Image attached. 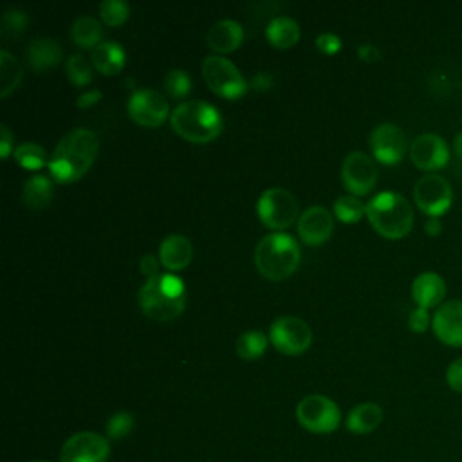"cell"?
Returning a JSON list of instances; mask_svg holds the SVG:
<instances>
[{
  "label": "cell",
  "instance_id": "cell-1",
  "mask_svg": "<svg viewBox=\"0 0 462 462\" xmlns=\"http://www.w3.org/2000/svg\"><path fill=\"white\" fill-rule=\"evenodd\" d=\"M99 150L97 135L83 126L69 130L49 157V171L58 182H72L87 173Z\"/></svg>",
  "mask_w": 462,
  "mask_h": 462
},
{
  "label": "cell",
  "instance_id": "cell-2",
  "mask_svg": "<svg viewBox=\"0 0 462 462\" xmlns=\"http://www.w3.org/2000/svg\"><path fill=\"white\" fill-rule=\"evenodd\" d=\"M141 310L159 321L175 319L186 307L184 285L173 274H157L146 278L137 292Z\"/></svg>",
  "mask_w": 462,
  "mask_h": 462
},
{
  "label": "cell",
  "instance_id": "cell-3",
  "mask_svg": "<svg viewBox=\"0 0 462 462\" xmlns=\"http://www.w3.org/2000/svg\"><path fill=\"white\" fill-rule=\"evenodd\" d=\"M171 128L191 143H208L222 130L220 112L208 101H180L170 114Z\"/></svg>",
  "mask_w": 462,
  "mask_h": 462
},
{
  "label": "cell",
  "instance_id": "cell-4",
  "mask_svg": "<svg viewBox=\"0 0 462 462\" xmlns=\"http://www.w3.org/2000/svg\"><path fill=\"white\" fill-rule=\"evenodd\" d=\"M300 256L298 242L282 231L262 236L254 247L256 269L269 280L291 276L300 263Z\"/></svg>",
  "mask_w": 462,
  "mask_h": 462
},
{
  "label": "cell",
  "instance_id": "cell-5",
  "mask_svg": "<svg viewBox=\"0 0 462 462\" xmlns=\"http://www.w3.org/2000/svg\"><path fill=\"white\" fill-rule=\"evenodd\" d=\"M366 217L372 227L386 238H402L413 226L410 202L393 191H383L372 197L366 202Z\"/></svg>",
  "mask_w": 462,
  "mask_h": 462
},
{
  "label": "cell",
  "instance_id": "cell-6",
  "mask_svg": "<svg viewBox=\"0 0 462 462\" xmlns=\"http://www.w3.org/2000/svg\"><path fill=\"white\" fill-rule=\"evenodd\" d=\"M202 76L208 87L222 97H240L247 88L238 67L220 54H209L202 60Z\"/></svg>",
  "mask_w": 462,
  "mask_h": 462
},
{
  "label": "cell",
  "instance_id": "cell-7",
  "mask_svg": "<svg viewBox=\"0 0 462 462\" xmlns=\"http://www.w3.org/2000/svg\"><path fill=\"white\" fill-rule=\"evenodd\" d=\"M260 220L271 229H285L298 217V200L285 188H267L256 202Z\"/></svg>",
  "mask_w": 462,
  "mask_h": 462
},
{
  "label": "cell",
  "instance_id": "cell-8",
  "mask_svg": "<svg viewBox=\"0 0 462 462\" xmlns=\"http://www.w3.org/2000/svg\"><path fill=\"white\" fill-rule=\"evenodd\" d=\"M298 422L312 433H330L339 426L341 411L327 395L312 393L303 397L296 406Z\"/></svg>",
  "mask_w": 462,
  "mask_h": 462
},
{
  "label": "cell",
  "instance_id": "cell-9",
  "mask_svg": "<svg viewBox=\"0 0 462 462\" xmlns=\"http://www.w3.org/2000/svg\"><path fill=\"white\" fill-rule=\"evenodd\" d=\"M413 200L417 208L428 217L444 215L453 200L451 184L437 173L422 175L413 188Z\"/></svg>",
  "mask_w": 462,
  "mask_h": 462
},
{
  "label": "cell",
  "instance_id": "cell-10",
  "mask_svg": "<svg viewBox=\"0 0 462 462\" xmlns=\"http://www.w3.org/2000/svg\"><path fill=\"white\" fill-rule=\"evenodd\" d=\"M271 343L283 354H301L312 341L310 327L298 316H280L269 327Z\"/></svg>",
  "mask_w": 462,
  "mask_h": 462
},
{
  "label": "cell",
  "instance_id": "cell-11",
  "mask_svg": "<svg viewBox=\"0 0 462 462\" xmlns=\"http://www.w3.org/2000/svg\"><path fill=\"white\" fill-rule=\"evenodd\" d=\"M128 116L143 126H159L170 116L166 97L153 88H137L126 101Z\"/></svg>",
  "mask_w": 462,
  "mask_h": 462
},
{
  "label": "cell",
  "instance_id": "cell-12",
  "mask_svg": "<svg viewBox=\"0 0 462 462\" xmlns=\"http://www.w3.org/2000/svg\"><path fill=\"white\" fill-rule=\"evenodd\" d=\"M110 446L96 431H79L65 440L60 451V462H106Z\"/></svg>",
  "mask_w": 462,
  "mask_h": 462
},
{
  "label": "cell",
  "instance_id": "cell-13",
  "mask_svg": "<svg viewBox=\"0 0 462 462\" xmlns=\"http://www.w3.org/2000/svg\"><path fill=\"white\" fill-rule=\"evenodd\" d=\"M341 180L352 195H366L377 182V168L365 152H350L341 164Z\"/></svg>",
  "mask_w": 462,
  "mask_h": 462
},
{
  "label": "cell",
  "instance_id": "cell-14",
  "mask_svg": "<svg viewBox=\"0 0 462 462\" xmlns=\"http://www.w3.org/2000/svg\"><path fill=\"white\" fill-rule=\"evenodd\" d=\"M408 148L404 132L393 123H381L370 132V150L383 164H397Z\"/></svg>",
  "mask_w": 462,
  "mask_h": 462
},
{
  "label": "cell",
  "instance_id": "cell-15",
  "mask_svg": "<svg viewBox=\"0 0 462 462\" xmlns=\"http://www.w3.org/2000/svg\"><path fill=\"white\" fill-rule=\"evenodd\" d=\"M410 159L422 171H437L449 161V148L437 134H420L410 144Z\"/></svg>",
  "mask_w": 462,
  "mask_h": 462
},
{
  "label": "cell",
  "instance_id": "cell-16",
  "mask_svg": "<svg viewBox=\"0 0 462 462\" xmlns=\"http://www.w3.org/2000/svg\"><path fill=\"white\" fill-rule=\"evenodd\" d=\"M433 332L448 346H462V300L442 303L431 319Z\"/></svg>",
  "mask_w": 462,
  "mask_h": 462
},
{
  "label": "cell",
  "instance_id": "cell-17",
  "mask_svg": "<svg viewBox=\"0 0 462 462\" xmlns=\"http://www.w3.org/2000/svg\"><path fill=\"white\" fill-rule=\"evenodd\" d=\"M334 229L332 213L325 206H309L298 217V235L309 245L323 244Z\"/></svg>",
  "mask_w": 462,
  "mask_h": 462
},
{
  "label": "cell",
  "instance_id": "cell-18",
  "mask_svg": "<svg viewBox=\"0 0 462 462\" xmlns=\"http://www.w3.org/2000/svg\"><path fill=\"white\" fill-rule=\"evenodd\" d=\"M446 296V283L440 274L433 271L420 273L411 282V298L417 303V307L430 309L437 307Z\"/></svg>",
  "mask_w": 462,
  "mask_h": 462
},
{
  "label": "cell",
  "instance_id": "cell-19",
  "mask_svg": "<svg viewBox=\"0 0 462 462\" xmlns=\"http://www.w3.org/2000/svg\"><path fill=\"white\" fill-rule=\"evenodd\" d=\"M61 54H63L61 45L54 38H47V36L34 38L25 49V60L31 65V69L36 72H45L56 67L58 61L61 60Z\"/></svg>",
  "mask_w": 462,
  "mask_h": 462
},
{
  "label": "cell",
  "instance_id": "cell-20",
  "mask_svg": "<svg viewBox=\"0 0 462 462\" xmlns=\"http://www.w3.org/2000/svg\"><path fill=\"white\" fill-rule=\"evenodd\" d=\"M244 40V27L233 18H222L215 22L208 32L206 42L217 52L235 51Z\"/></svg>",
  "mask_w": 462,
  "mask_h": 462
},
{
  "label": "cell",
  "instance_id": "cell-21",
  "mask_svg": "<svg viewBox=\"0 0 462 462\" xmlns=\"http://www.w3.org/2000/svg\"><path fill=\"white\" fill-rule=\"evenodd\" d=\"M193 249L188 236L171 233L159 244V260L170 271L184 269L191 260Z\"/></svg>",
  "mask_w": 462,
  "mask_h": 462
},
{
  "label": "cell",
  "instance_id": "cell-22",
  "mask_svg": "<svg viewBox=\"0 0 462 462\" xmlns=\"http://www.w3.org/2000/svg\"><path fill=\"white\" fill-rule=\"evenodd\" d=\"M52 195H54V184L51 177L43 173H32L23 180L22 200L25 202V206L32 209H42L49 206V202L52 200Z\"/></svg>",
  "mask_w": 462,
  "mask_h": 462
},
{
  "label": "cell",
  "instance_id": "cell-23",
  "mask_svg": "<svg viewBox=\"0 0 462 462\" xmlns=\"http://www.w3.org/2000/svg\"><path fill=\"white\" fill-rule=\"evenodd\" d=\"M92 65L103 74H116L125 63V51L114 40H103L90 51Z\"/></svg>",
  "mask_w": 462,
  "mask_h": 462
},
{
  "label": "cell",
  "instance_id": "cell-24",
  "mask_svg": "<svg viewBox=\"0 0 462 462\" xmlns=\"http://www.w3.org/2000/svg\"><path fill=\"white\" fill-rule=\"evenodd\" d=\"M383 420V410L375 402H361L354 406L346 417V428L352 433L365 435L374 431Z\"/></svg>",
  "mask_w": 462,
  "mask_h": 462
},
{
  "label": "cell",
  "instance_id": "cell-25",
  "mask_svg": "<svg viewBox=\"0 0 462 462\" xmlns=\"http://www.w3.org/2000/svg\"><path fill=\"white\" fill-rule=\"evenodd\" d=\"M265 36L274 47L285 49L300 40V25L296 23L294 18L280 14L269 20L265 27Z\"/></svg>",
  "mask_w": 462,
  "mask_h": 462
},
{
  "label": "cell",
  "instance_id": "cell-26",
  "mask_svg": "<svg viewBox=\"0 0 462 462\" xmlns=\"http://www.w3.org/2000/svg\"><path fill=\"white\" fill-rule=\"evenodd\" d=\"M103 29L97 18L90 14H79L72 25H70V38L76 45L85 49H94L97 43H101Z\"/></svg>",
  "mask_w": 462,
  "mask_h": 462
},
{
  "label": "cell",
  "instance_id": "cell-27",
  "mask_svg": "<svg viewBox=\"0 0 462 462\" xmlns=\"http://www.w3.org/2000/svg\"><path fill=\"white\" fill-rule=\"evenodd\" d=\"M22 79V67L18 60L5 49L0 51V96H9Z\"/></svg>",
  "mask_w": 462,
  "mask_h": 462
},
{
  "label": "cell",
  "instance_id": "cell-28",
  "mask_svg": "<svg viewBox=\"0 0 462 462\" xmlns=\"http://www.w3.org/2000/svg\"><path fill=\"white\" fill-rule=\"evenodd\" d=\"M235 348H236V354L242 359L253 361V359L260 357L265 352V348H267V336L262 330H258V328L245 330V332H242L236 337Z\"/></svg>",
  "mask_w": 462,
  "mask_h": 462
},
{
  "label": "cell",
  "instance_id": "cell-29",
  "mask_svg": "<svg viewBox=\"0 0 462 462\" xmlns=\"http://www.w3.org/2000/svg\"><path fill=\"white\" fill-rule=\"evenodd\" d=\"M13 155H14V159H16L23 168H29V170H38V168H42L43 164H49V157H47L43 146L38 144V143H34V141H27V143L18 144V146L13 150Z\"/></svg>",
  "mask_w": 462,
  "mask_h": 462
},
{
  "label": "cell",
  "instance_id": "cell-30",
  "mask_svg": "<svg viewBox=\"0 0 462 462\" xmlns=\"http://www.w3.org/2000/svg\"><path fill=\"white\" fill-rule=\"evenodd\" d=\"M65 70H67L69 81L76 87H85L87 83L92 81V76H94L90 61L81 52H74L67 58Z\"/></svg>",
  "mask_w": 462,
  "mask_h": 462
},
{
  "label": "cell",
  "instance_id": "cell-31",
  "mask_svg": "<svg viewBox=\"0 0 462 462\" xmlns=\"http://www.w3.org/2000/svg\"><path fill=\"white\" fill-rule=\"evenodd\" d=\"M363 213H366V206L356 195H341L334 202V215L341 222H357Z\"/></svg>",
  "mask_w": 462,
  "mask_h": 462
},
{
  "label": "cell",
  "instance_id": "cell-32",
  "mask_svg": "<svg viewBox=\"0 0 462 462\" xmlns=\"http://www.w3.org/2000/svg\"><path fill=\"white\" fill-rule=\"evenodd\" d=\"M27 14L22 9L16 7H9L2 13L0 18V32L4 38H13L18 36L20 32H23L25 25H27Z\"/></svg>",
  "mask_w": 462,
  "mask_h": 462
},
{
  "label": "cell",
  "instance_id": "cell-33",
  "mask_svg": "<svg viewBox=\"0 0 462 462\" xmlns=\"http://www.w3.org/2000/svg\"><path fill=\"white\" fill-rule=\"evenodd\" d=\"M164 88L173 97H184L191 90V78L182 69H170L164 76Z\"/></svg>",
  "mask_w": 462,
  "mask_h": 462
},
{
  "label": "cell",
  "instance_id": "cell-34",
  "mask_svg": "<svg viewBox=\"0 0 462 462\" xmlns=\"http://www.w3.org/2000/svg\"><path fill=\"white\" fill-rule=\"evenodd\" d=\"M97 9L103 22L108 25H119L130 14V7L125 0H103Z\"/></svg>",
  "mask_w": 462,
  "mask_h": 462
},
{
  "label": "cell",
  "instance_id": "cell-35",
  "mask_svg": "<svg viewBox=\"0 0 462 462\" xmlns=\"http://www.w3.org/2000/svg\"><path fill=\"white\" fill-rule=\"evenodd\" d=\"M134 428V417L128 411H117L114 413L106 422V433L110 439H123L126 437Z\"/></svg>",
  "mask_w": 462,
  "mask_h": 462
},
{
  "label": "cell",
  "instance_id": "cell-36",
  "mask_svg": "<svg viewBox=\"0 0 462 462\" xmlns=\"http://www.w3.org/2000/svg\"><path fill=\"white\" fill-rule=\"evenodd\" d=\"M446 381L451 390L462 393V357L455 359L446 370Z\"/></svg>",
  "mask_w": 462,
  "mask_h": 462
},
{
  "label": "cell",
  "instance_id": "cell-37",
  "mask_svg": "<svg viewBox=\"0 0 462 462\" xmlns=\"http://www.w3.org/2000/svg\"><path fill=\"white\" fill-rule=\"evenodd\" d=\"M430 325V316H428V309H422V307H417L410 312V318H408V327L413 330V332H424Z\"/></svg>",
  "mask_w": 462,
  "mask_h": 462
},
{
  "label": "cell",
  "instance_id": "cell-38",
  "mask_svg": "<svg viewBox=\"0 0 462 462\" xmlns=\"http://www.w3.org/2000/svg\"><path fill=\"white\" fill-rule=\"evenodd\" d=\"M316 47L325 54H334L341 47V40L332 32H321L316 38Z\"/></svg>",
  "mask_w": 462,
  "mask_h": 462
},
{
  "label": "cell",
  "instance_id": "cell-39",
  "mask_svg": "<svg viewBox=\"0 0 462 462\" xmlns=\"http://www.w3.org/2000/svg\"><path fill=\"white\" fill-rule=\"evenodd\" d=\"M139 267H141V273L146 274V278H153L159 273V262L153 254H143L141 260H139Z\"/></svg>",
  "mask_w": 462,
  "mask_h": 462
},
{
  "label": "cell",
  "instance_id": "cell-40",
  "mask_svg": "<svg viewBox=\"0 0 462 462\" xmlns=\"http://www.w3.org/2000/svg\"><path fill=\"white\" fill-rule=\"evenodd\" d=\"M13 148V135L5 125H0V153L5 159Z\"/></svg>",
  "mask_w": 462,
  "mask_h": 462
},
{
  "label": "cell",
  "instance_id": "cell-41",
  "mask_svg": "<svg viewBox=\"0 0 462 462\" xmlns=\"http://www.w3.org/2000/svg\"><path fill=\"white\" fill-rule=\"evenodd\" d=\"M99 97H101V92H99L97 88H88L87 92H83V94L78 97L76 105H78L79 108H87V106L94 105L96 101H99Z\"/></svg>",
  "mask_w": 462,
  "mask_h": 462
},
{
  "label": "cell",
  "instance_id": "cell-42",
  "mask_svg": "<svg viewBox=\"0 0 462 462\" xmlns=\"http://www.w3.org/2000/svg\"><path fill=\"white\" fill-rule=\"evenodd\" d=\"M357 54L365 61H374V60L379 58V49L374 47L372 43H363V45L357 47Z\"/></svg>",
  "mask_w": 462,
  "mask_h": 462
},
{
  "label": "cell",
  "instance_id": "cell-43",
  "mask_svg": "<svg viewBox=\"0 0 462 462\" xmlns=\"http://www.w3.org/2000/svg\"><path fill=\"white\" fill-rule=\"evenodd\" d=\"M424 231H426L430 236L440 235V231H442V222H440V218H439V217H430V218L426 220V224H424Z\"/></svg>",
  "mask_w": 462,
  "mask_h": 462
},
{
  "label": "cell",
  "instance_id": "cell-44",
  "mask_svg": "<svg viewBox=\"0 0 462 462\" xmlns=\"http://www.w3.org/2000/svg\"><path fill=\"white\" fill-rule=\"evenodd\" d=\"M269 81H271V76L267 72H260L253 78V87L260 88V85H262V88H265V87H269Z\"/></svg>",
  "mask_w": 462,
  "mask_h": 462
},
{
  "label": "cell",
  "instance_id": "cell-45",
  "mask_svg": "<svg viewBox=\"0 0 462 462\" xmlns=\"http://www.w3.org/2000/svg\"><path fill=\"white\" fill-rule=\"evenodd\" d=\"M453 146H455V153H457V157H458V159H462V130L455 135Z\"/></svg>",
  "mask_w": 462,
  "mask_h": 462
},
{
  "label": "cell",
  "instance_id": "cell-46",
  "mask_svg": "<svg viewBox=\"0 0 462 462\" xmlns=\"http://www.w3.org/2000/svg\"><path fill=\"white\" fill-rule=\"evenodd\" d=\"M31 462H47V460H31Z\"/></svg>",
  "mask_w": 462,
  "mask_h": 462
}]
</instances>
